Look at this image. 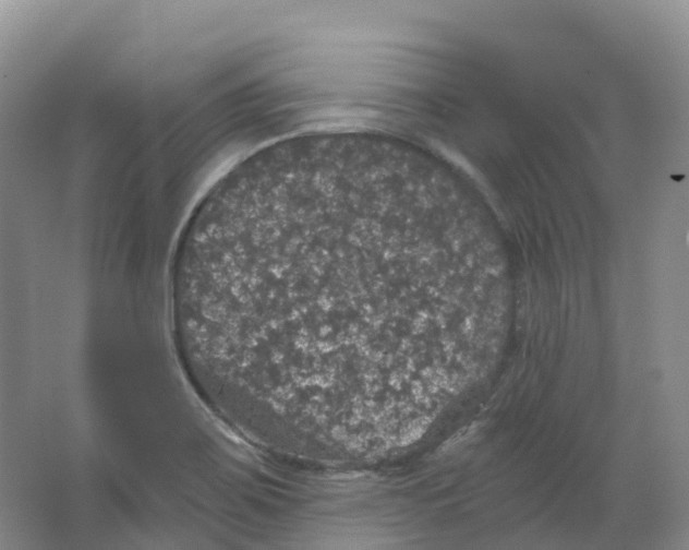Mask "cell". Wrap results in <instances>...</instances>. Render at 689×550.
<instances>
[{
  "label": "cell",
  "mask_w": 689,
  "mask_h": 550,
  "mask_svg": "<svg viewBox=\"0 0 689 550\" xmlns=\"http://www.w3.org/2000/svg\"><path fill=\"white\" fill-rule=\"evenodd\" d=\"M412 248L376 218L264 220L183 270L201 364L253 438L354 432L391 414L399 266Z\"/></svg>",
  "instance_id": "obj_1"
}]
</instances>
